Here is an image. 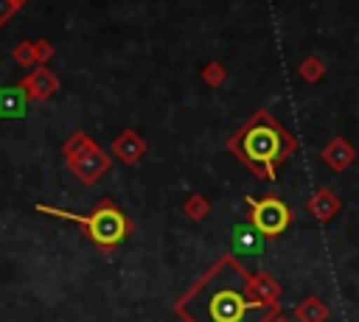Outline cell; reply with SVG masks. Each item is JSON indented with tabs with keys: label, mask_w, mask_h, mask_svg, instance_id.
<instances>
[{
	"label": "cell",
	"mask_w": 359,
	"mask_h": 322,
	"mask_svg": "<svg viewBox=\"0 0 359 322\" xmlns=\"http://www.w3.org/2000/svg\"><path fill=\"white\" fill-rule=\"evenodd\" d=\"M233 249L241 255H258L264 249V232L252 224V227H236L233 232Z\"/></svg>",
	"instance_id": "5b68a950"
},
{
	"label": "cell",
	"mask_w": 359,
	"mask_h": 322,
	"mask_svg": "<svg viewBox=\"0 0 359 322\" xmlns=\"http://www.w3.org/2000/svg\"><path fill=\"white\" fill-rule=\"evenodd\" d=\"M25 112V92L20 90H0V115L17 118Z\"/></svg>",
	"instance_id": "8992f818"
},
{
	"label": "cell",
	"mask_w": 359,
	"mask_h": 322,
	"mask_svg": "<svg viewBox=\"0 0 359 322\" xmlns=\"http://www.w3.org/2000/svg\"><path fill=\"white\" fill-rule=\"evenodd\" d=\"M258 308L255 302H247L241 291L236 288H213L205 302V314L196 322H252L250 311Z\"/></svg>",
	"instance_id": "7a4b0ae2"
},
{
	"label": "cell",
	"mask_w": 359,
	"mask_h": 322,
	"mask_svg": "<svg viewBox=\"0 0 359 322\" xmlns=\"http://www.w3.org/2000/svg\"><path fill=\"white\" fill-rule=\"evenodd\" d=\"M250 207H252V224L264 232V235H278L289 227V207L275 199V196H266L261 202L255 199H247Z\"/></svg>",
	"instance_id": "277c9868"
},
{
	"label": "cell",
	"mask_w": 359,
	"mask_h": 322,
	"mask_svg": "<svg viewBox=\"0 0 359 322\" xmlns=\"http://www.w3.org/2000/svg\"><path fill=\"white\" fill-rule=\"evenodd\" d=\"M39 210H48V213H56V216H67V213H59V210H50V207H39ZM67 218L84 224L87 232H90V238H93L98 246H112V244H118V241L123 238V232H126V218H123L112 204L95 207L87 218H84V216H67Z\"/></svg>",
	"instance_id": "6da1fadb"
},
{
	"label": "cell",
	"mask_w": 359,
	"mask_h": 322,
	"mask_svg": "<svg viewBox=\"0 0 359 322\" xmlns=\"http://www.w3.org/2000/svg\"><path fill=\"white\" fill-rule=\"evenodd\" d=\"M241 154L252 162V165H264V162H275L280 154V134L272 123H255L244 132L241 137Z\"/></svg>",
	"instance_id": "3957f363"
},
{
	"label": "cell",
	"mask_w": 359,
	"mask_h": 322,
	"mask_svg": "<svg viewBox=\"0 0 359 322\" xmlns=\"http://www.w3.org/2000/svg\"><path fill=\"white\" fill-rule=\"evenodd\" d=\"M300 316H303L306 322H323V319H325V311H323L317 302H309L306 308H300Z\"/></svg>",
	"instance_id": "52a82bcc"
}]
</instances>
